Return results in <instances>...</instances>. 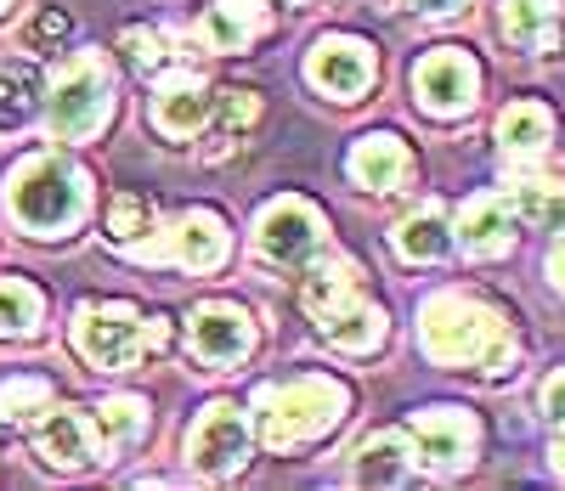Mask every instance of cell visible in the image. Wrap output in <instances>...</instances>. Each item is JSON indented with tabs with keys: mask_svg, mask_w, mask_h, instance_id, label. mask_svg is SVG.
I'll list each match as a JSON object with an SVG mask.
<instances>
[{
	"mask_svg": "<svg viewBox=\"0 0 565 491\" xmlns=\"http://www.w3.org/2000/svg\"><path fill=\"white\" fill-rule=\"evenodd\" d=\"M306 311L317 322V333L328 339V345H340L351 356L373 351L385 339V311L362 300V277L351 260H334V255H317L306 266Z\"/></svg>",
	"mask_w": 565,
	"mask_h": 491,
	"instance_id": "3957f363",
	"label": "cell"
},
{
	"mask_svg": "<svg viewBox=\"0 0 565 491\" xmlns=\"http://www.w3.org/2000/svg\"><path fill=\"white\" fill-rule=\"evenodd\" d=\"M210 114H215V147H210V159H226V147L260 119V103H255V90H221Z\"/></svg>",
	"mask_w": 565,
	"mask_h": 491,
	"instance_id": "cb8c5ba5",
	"label": "cell"
},
{
	"mask_svg": "<svg viewBox=\"0 0 565 491\" xmlns=\"http://www.w3.org/2000/svg\"><path fill=\"white\" fill-rule=\"evenodd\" d=\"M186 345H193V356L204 367H232V362H244L255 351V322L238 306L210 300V306H199L193 317H186Z\"/></svg>",
	"mask_w": 565,
	"mask_h": 491,
	"instance_id": "4fadbf2b",
	"label": "cell"
},
{
	"mask_svg": "<svg viewBox=\"0 0 565 491\" xmlns=\"http://www.w3.org/2000/svg\"><path fill=\"white\" fill-rule=\"evenodd\" d=\"M255 255L277 271H306L322 255V215L306 199H271L255 221Z\"/></svg>",
	"mask_w": 565,
	"mask_h": 491,
	"instance_id": "52a82bcc",
	"label": "cell"
},
{
	"mask_svg": "<svg viewBox=\"0 0 565 491\" xmlns=\"http://www.w3.org/2000/svg\"><path fill=\"white\" fill-rule=\"evenodd\" d=\"M548 463H554V474H565V424H559V435H554V447H548Z\"/></svg>",
	"mask_w": 565,
	"mask_h": 491,
	"instance_id": "e575fe53",
	"label": "cell"
},
{
	"mask_svg": "<svg viewBox=\"0 0 565 491\" xmlns=\"http://www.w3.org/2000/svg\"><path fill=\"white\" fill-rule=\"evenodd\" d=\"M548 282L565 293V243H554V249H548Z\"/></svg>",
	"mask_w": 565,
	"mask_h": 491,
	"instance_id": "836d02e7",
	"label": "cell"
},
{
	"mask_svg": "<svg viewBox=\"0 0 565 491\" xmlns=\"http://www.w3.org/2000/svg\"><path fill=\"white\" fill-rule=\"evenodd\" d=\"M210 108H215V90H210V79H199L193 68L186 74H170L159 90H153V125L164 130V136H193L204 119H210Z\"/></svg>",
	"mask_w": 565,
	"mask_h": 491,
	"instance_id": "2e32d148",
	"label": "cell"
},
{
	"mask_svg": "<svg viewBox=\"0 0 565 491\" xmlns=\"http://www.w3.org/2000/svg\"><path fill=\"white\" fill-rule=\"evenodd\" d=\"M407 440H413V452L424 458V469H436V474H463L469 463H476V452H481L476 418L458 413V407H430V413H418L413 429H407Z\"/></svg>",
	"mask_w": 565,
	"mask_h": 491,
	"instance_id": "30bf717a",
	"label": "cell"
},
{
	"mask_svg": "<svg viewBox=\"0 0 565 491\" xmlns=\"http://www.w3.org/2000/svg\"><path fill=\"white\" fill-rule=\"evenodd\" d=\"M514 210L543 232H565V181H521L514 186Z\"/></svg>",
	"mask_w": 565,
	"mask_h": 491,
	"instance_id": "d4e9b609",
	"label": "cell"
},
{
	"mask_svg": "<svg viewBox=\"0 0 565 491\" xmlns=\"http://www.w3.org/2000/svg\"><path fill=\"white\" fill-rule=\"evenodd\" d=\"M164 339H170V328L159 317L141 322L130 306H79L74 311V351L103 373L136 367L148 351H159Z\"/></svg>",
	"mask_w": 565,
	"mask_h": 491,
	"instance_id": "5b68a950",
	"label": "cell"
},
{
	"mask_svg": "<svg viewBox=\"0 0 565 491\" xmlns=\"http://www.w3.org/2000/svg\"><path fill=\"white\" fill-rule=\"evenodd\" d=\"M373 52L362 40L351 34H328L311 45V57H306V79L322 90V96H334V103H356V96L373 85Z\"/></svg>",
	"mask_w": 565,
	"mask_h": 491,
	"instance_id": "7c38bea8",
	"label": "cell"
},
{
	"mask_svg": "<svg viewBox=\"0 0 565 491\" xmlns=\"http://www.w3.org/2000/svg\"><path fill=\"white\" fill-rule=\"evenodd\" d=\"M418 333H424V351L441 367H476V373L498 378V373H514V362H521V351H514V339H509V322L487 300L458 293V288L424 300Z\"/></svg>",
	"mask_w": 565,
	"mask_h": 491,
	"instance_id": "6da1fadb",
	"label": "cell"
},
{
	"mask_svg": "<svg viewBox=\"0 0 565 491\" xmlns=\"http://www.w3.org/2000/svg\"><path fill=\"white\" fill-rule=\"evenodd\" d=\"M45 300L40 288L23 282V277H0V333H34Z\"/></svg>",
	"mask_w": 565,
	"mask_h": 491,
	"instance_id": "4316f807",
	"label": "cell"
},
{
	"mask_svg": "<svg viewBox=\"0 0 565 491\" xmlns=\"http://www.w3.org/2000/svg\"><path fill=\"white\" fill-rule=\"evenodd\" d=\"M97 435L108 447H136L141 435H148V402L136 396H108L103 413H97Z\"/></svg>",
	"mask_w": 565,
	"mask_h": 491,
	"instance_id": "484cf974",
	"label": "cell"
},
{
	"mask_svg": "<svg viewBox=\"0 0 565 491\" xmlns=\"http://www.w3.org/2000/svg\"><path fill=\"white\" fill-rule=\"evenodd\" d=\"M186 458H193V469L210 474V480L238 474L244 458H249V424H244V413L232 402H210L199 413V424L186 429Z\"/></svg>",
	"mask_w": 565,
	"mask_h": 491,
	"instance_id": "9c48e42d",
	"label": "cell"
},
{
	"mask_svg": "<svg viewBox=\"0 0 565 491\" xmlns=\"http://www.w3.org/2000/svg\"><path fill=\"white\" fill-rule=\"evenodd\" d=\"M45 407H52V384H45V378L18 373V378L0 384V418H7V424H29V418L45 413Z\"/></svg>",
	"mask_w": 565,
	"mask_h": 491,
	"instance_id": "83f0119b",
	"label": "cell"
},
{
	"mask_svg": "<svg viewBox=\"0 0 565 491\" xmlns=\"http://www.w3.org/2000/svg\"><path fill=\"white\" fill-rule=\"evenodd\" d=\"M514 52H554L559 45V0H503L498 12Z\"/></svg>",
	"mask_w": 565,
	"mask_h": 491,
	"instance_id": "ffe728a7",
	"label": "cell"
},
{
	"mask_svg": "<svg viewBox=\"0 0 565 491\" xmlns=\"http://www.w3.org/2000/svg\"><path fill=\"white\" fill-rule=\"evenodd\" d=\"M396 7H407V12H418V18H447V12L463 7V0H396Z\"/></svg>",
	"mask_w": 565,
	"mask_h": 491,
	"instance_id": "d6a6232c",
	"label": "cell"
},
{
	"mask_svg": "<svg viewBox=\"0 0 565 491\" xmlns=\"http://www.w3.org/2000/svg\"><path fill=\"white\" fill-rule=\"evenodd\" d=\"M63 34H68V18H63L57 7L40 12V18L29 23V40H34V45H52V40H63Z\"/></svg>",
	"mask_w": 565,
	"mask_h": 491,
	"instance_id": "4dcf8cb0",
	"label": "cell"
},
{
	"mask_svg": "<svg viewBox=\"0 0 565 491\" xmlns=\"http://www.w3.org/2000/svg\"><path fill=\"white\" fill-rule=\"evenodd\" d=\"M0 12H7V0H0Z\"/></svg>",
	"mask_w": 565,
	"mask_h": 491,
	"instance_id": "d590c367",
	"label": "cell"
},
{
	"mask_svg": "<svg viewBox=\"0 0 565 491\" xmlns=\"http://www.w3.org/2000/svg\"><path fill=\"white\" fill-rule=\"evenodd\" d=\"M396 249H402L407 260H441V255L452 249V221H447V210H441V204H418L413 215H402Z\"/></svg>",
	"mask_w": 565,
	"mask_h": 491,
	"instance_id": "7402d4cb",
	"label": "cell"
},
{
	"mask_svg": "<svg viewBox=\"0 0 565 491\" xmlns=\"http://www.w3.org/2000/svg\"><path fill=\"white\" fill-rule=\"evenodd\" d=\"M153 232V204L136 199V192H119L114 210H108V237L119 243V249H130V243H141Z\"/></svg>",
	"mask_w": 565,
	"mask_h": 491,
	"instance_id": "f1b7e54d",
	"label": "cell"
},
{
	"mask_svg": "<svg viewBox=\"0 0 565 491\" xmlns=\"http://www.w3.org/2000/svg\"><path fill=\"white\" fill-rule=\"evenodd\" d=\"M119 45H125V57H130V63H136L141 74L164 68V57H170V52H164V34H159V29H125V40H119Z\"/></svg>",
	"mask_w": 565,
	"mask_h": 491,
	"instance_id": "f546056e",
	"label": "cell"
},
{
	"mask_svg": "<svg viewBox=\"0 0 565 491\" xmlns=\"http://www.w3.org/2000/svg\"><path fill=\"white\" fill-rule=\"evenodd\" d=\"M463 243V255H476V260H498L509 255V243H514V210L503 192H481V199H469L463 215H458V237Z\"/></svg>",
	"mask_w": 565,
	"mask_h": 491,
	"instance_id": "9a60e30c",
	"label": "cell"
},
{
	"mask_svg": "<svg viewBox=\"0 0 565 491\" xmlns=\"http://www.w3.org/2000/svg\"><path fill=\"white\" fill-rule=\"evenodd\" d=\"M351 407V389L340 378H322V373H306V378H289V384H266L255 396V418H260V440L271 452H289V447H306V440L328 435Z\"/></svg>",
	"mask_w": 565,
	"mask_h": 491,
	"instance_id": "277c9868",
	"label": "cell"
},
{
	"mask_svg": "<svg viewBox=\"0 0 565 491\" xmlns=\"http://www.w3.org/2000/svg\"><path fill=\"white\" fill-rule=\"evenodd\" d=\"M40 108V74L29 63H0V136L23 130Z\"/></svg>",
	"mask_w": 565,
	"mask_h": 491,
	"instance_id": "603a6c76",
	"label": "cell"
},
{
	"mask_svg": "<svg viewBox=\"0 0 565 491\" xmlns=\"http://www.w3.org/2000/svg\"><path fill=\"white\" fill-rule=\"evenodd\" d=\"M7 210L34 237H63L90 210V175L79 164L57 159V153H34L7 181Z\"/></svg>",
	"mask_w": 565,
	"mask_h": 491,
	"instance_id": "7a4b0ae2",
	"label": "cell"
},
{
	"mask_svg": "<svg viewBox=\"0 0 565 491\" xmlns=\"http://www.w3.org/2000/svg\"><path fill=\"white\" fill-rule=\"evenodd\" d=\"M345 170H351V181L367 186V192H396V186L413 175V153H407L391 130H380V136H362V141L351 147Z\"/></svg>",
	"mask_w": 565,
	"mask_h": 491,
	"instance_id": "ac0fdd59",
	"label": "cell"
},
{
	"mask_svg": "<svg viewBox=\"0 0 565 491\" xmlns=\"http://www.w3.org/2000/svg\"><path fill=\"white\" fill-rule=\"evenodd\" d=\"M413 90H418V103L452 119L463 108H476V96H481V68L469 52H458V45H441V52H430L418 68H413Z\"/></svg>",
	"mask_w": 565,
	"mask_h": 491,
	"instance_id": "8fae6325",
	"label": "cell"
},
{
	"mask_svg": "<svg viewBox=\"0 0 565 491\" xmlns=\"http://www.w3.org/2000/svg\"><path fill=\"white\" fill-rule=\"evenodd\" d=\"M114 108V74L97 52H79L52 74V96H45V119H52L57 141H85L108 125Z\"/></svg>",
	"mask_w": 565,
	"mask_h": 491,
	"instance_id": "8992f818",
	"label": "cell"
},
{
	"mask_svg": "<svg viewBox=\"0 0 565 491\" xmlns=\"http://www.w3.org/2000/svg\"><path fill=\"white\" fill-rule=\"evenodd\" d=\"M543 413H548V424H565V367H554L543 384Z\"/></svg>",
	"mask_w": 565,
	"mask_h": 491,
	"instance_id": "1f68e13d",
	"label": "cell"
},
{
	"mask_svg": "<svg viewBox=\"0 0 565 491\" xmlns=\"http://www.w3.org/2000/svg\"><path fill=\"white\" fill-rule=\"evenodd\" d=\"M548 141H554V114L543 103H509L498 114V153L509 164H532L548 153Z\"/></svg>",
	"mask_w": 565,
	"mask_h": 491,
	"instance_id": "d6986e66",
	"label": "cell"
},
{
	"mask_svg": "<svg viewBox=\"0 0 565 491\" xmlns=\"http://www.w3.org/2000/svg\"><path fill=\"white\" fill-rule=\"evenodd\" d=\"M34 447H40V458L52 469H90L97 452H103V440H97V424H90L85 413L57 407V413H45V424L34 429Z\"/></svg>",
	"mask_w": 565,
	"mask_h": 491,
	"instance_id": "5bb4252c",
	"label": "cell"
},
{
	"mask_svg": "<svg viewBox=\"0 0 565 491\" xmlns=\"http://www.w3.org/2000/svg\"><path fill=\"white\" fill-rule=\"evenodd\" d=\"M130 255L136 260H175L186 271H215L226 260V221L210 210H186L181 221L164 226V237L130 243Z\"/></svg>",
	"mask_w": 565,
	"mask_h": 491,
	"instance_id": "ba28073f",
	"label": "cell"
},
{
	"mask_svg": "<svg viewBox=\"0 0 565 491\" xmlns=\"http://www.w3.org/2000/svg\"><path fill=\"white\" fill-rule=\"evenodd\" d=\"M356 485H407L413 480V440L407 435H367L356 447Z\"/></svg>",
	"mask_w": 565,
	"mask_h": 491,
	"instance_id": "44dd1931",
	"label": "cell"
},
{
	"mask_svg": "<svg viewBox=\"0 0 565 491\" xmlns=\"http://www.w3.org/2000/svg\"><path fill=\"white\" fill-rule=\"evenodd\" d=\"M266 29H271L266 0H215V7L204 12V23H199L210 52H249Z\"/></svg>",
	"mask_w": 565,
	"mask_h": 491,
	"instance_id": "e0dca14e",
	"label": "cell"
}]
</instances>
